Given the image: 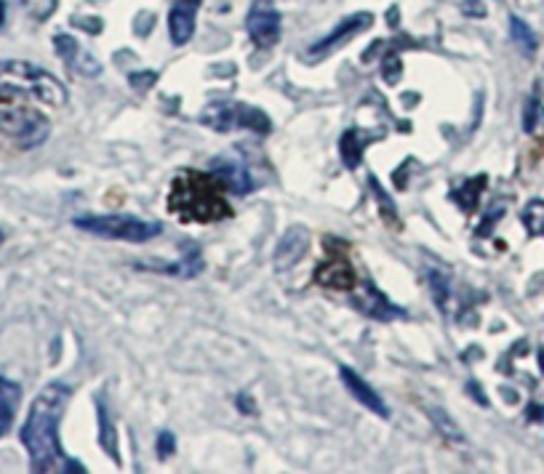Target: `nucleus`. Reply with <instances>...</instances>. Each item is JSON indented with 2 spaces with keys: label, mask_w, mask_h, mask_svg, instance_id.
<instances>
[{
  "label": "nucleus",
  "mask_w": 544,
  "mask_h": 474,
  "mask_svg": "<svg viewBox=\"0 0 544 474\" xmlns=\"http://www.w3.org/2000/svg\"><path fill=\"white\" fill-rule=\"evenodd\" d=\"M368 184H371V190H374L376 203H382L384 219H387V222H390V224H398V216H395V203H392V200L387 198V192H384L382 184L376 182V176H368Z\"/></svg>",
  "instance_id": "6ab92c4d"
},
{
  "label": "nucleus",
  "mask_w": 544,
  "mask_h": 474,
  "mask_svg": "<svg viewBox=\"0 0 544 474\" xmlns=\"http://www.w3.org/2000/svg\"><path fill=\"white\" fill-rule=\"evenodd\" d=\"M158 456L160 459H163V456H168V453H174V435H160V440H158Z\"/></svg>",
  "instance_id": "412c9836"
},
{
  "label": "nucleus",
  "mask_w": 544,
  "mask_h": 474,
  "mask_svg": "<svg viewBox=\"0 0 544 474\" xmlns=\"http://www.w3.org/2000/svg\"><path fill=\"white\" fill-rule=\"evenodd\" d=\"M358 307L363 309L368 317H376V320H379V317L387 320V317L403 315V312H398V309L392 307L390 301L382 296V291H376L371 283H366V293H358Z\"/></svg>",
  "instance_id": "2eb2a0df"
},
{
  "label": "nucleus",
  "mask_w": 544,
  "mask_h": 474,
  "mask_svg": "<svg viewBox=\"0 0 544 474\" xmlns=\"http://www.w3.org/2000/svg\"><path fill=\"white\" fill-rule=\"evenodd\" d=\"M211 174L224 190L235 192V195H246L251 190V176H248L246 166L232 158H216L211 166Z\"/></svg>",
  "instance_id": "1a4fd4ad"
},
{
  "label": "nucleus",
  "mask_w": 544,
  "mask_h": 474,
  "mask_svg": "<svg viewBox=\"0 0 544 474\" xmlns=\"http://www.w3.org/2000/svg\"><path fill=\"white\" fill-rule=\"evenodd\" d=\"M315 277H318V283L323 288H334V291H352L355 283H358V277H355L352 267L344 259H334L323 264Z\"/></svg>",
  "instance_id": "9b49d317"
},
{
  "label": "nucleus",
  "mask_w": 544,
  "mask_h": 474,
  "mask_svg": "<svg viewBox=\"0 0 544 474\" xmlns=\"http://www.w3.org/2000/svg\"><path fill=\"white\" fill-rule=\"evenodd\" d=\"M152 83H155V72H136V75H131V86L139 88V91L152 88Z\"/></svg>",
  "instance_id": "aec40b11"
},
{
  "label": "nucleus",
  "mask_w": 544,
  "mask_h": 474,
  "mask_svg": "<svg viewBox=\"0 0 544 474\" xmlns=\"http://www.w3.org/2000/svg\"><path fill=\"white\" fill-rule=\"evenodd\" d=\"M0 94H27L54 107L67 102V88L51 72L24 59H0Z\"/></svg>",
  "instance_id": "7ed1b4c3"
},
{
  "label": "nucleus",
  "mask_w": 544,
  "mask_h": 474,
  "mask_svg": "<svg viewBox=\"0 0 544 474\" xmlns=\"http://www.w3.org/2000/svg\"><path fill=\"white\" fill-rule=\"evenodd\" d=\"M430 419H432V424L438 427L440 435L446 437V440H451V443H464L462 432H459V427H456L454 421H451V416H448V413H443L440 408H430Z\"/></svg>",
  "instance_id": "a211bd4d"
},
{
  "label": "nucleus",
  "mask_w": 544,
  "mask_h": 474,
  "mask_svg": "<svg viewBox=\"0 0 544 474\" xmlns=\"http://www.w3.org/2000/svg\"><path fill=\"white\" fill-rule=\"evenodd\" d=\"M0 134L8 136L22 150H35L51 134V123L43 112L32 107H8L0 110Z\"/></svg>",
  "instance_id": "39448f33"
},
{
  "label": "nucleus",
  "mask_w": 544,
  "mask_h": 474,
  "mask_svg": "<svg viewBox=\"0 0 544 474\" xmlns=\"http://www.w3.org/2000/svg\"><path fill=\"white\" fill-rule=\"evenodd\" d=\"M168 206L176 216L190 222H216L230 216V208L224 203L219 187L208 176L195 174V171L176 179L174 190L168 195Z\"/></svg>",
  "instance_id": "f03ea898"
},
{
  "label": "nucleus",
  "mask_w": 544,
  "mask_h": 474,
  "mask_svg": "<svg viewBox=\"0 0 544 474\" xmlns=\"http://www.w3.org/2000/svg\"><path fill=\"white\" fill-rule=\"evenodd\" d=\"M368 24H371V16L368 14H355L352 19H344V22L339 24V30L328 32L326 38L310 48V54H326V51H331L334 46L344 43V40L350 38V35H355V32H360V30H366Z\"/></svg>",
  "instance_id": "ddd939ff"
},
{
  "label": "nucleus",
  "mask_w": 544,
  "mask_h": 474,
  "mask_svg": "<svg viewBox=\"0 0 544 474\" xmlns=\"http://www.w3.org/2000/svg\"><path fill=\"white\" fill-rule=\"evenodd\" d=\"M248 35L256 46H272L280 38V16L275 8H267L264 3H256L248 14Z\"/></svg>",
  "instance_id": "0eeeda50"
},
{
  "label": "nucleus",
  "mask_w": 544,
  "mask_h": 474,
  "mask_svg": "<svg viewBox=\"0 0 544 474\" xmlns=\"http://www.w3.org/2000/svg\"><path fill=\"white\" fill-rule=\"evenodd\" d=\"M307 243H310V237H307V232H304L302 227H296V230L288 232V235L280 240L278 253H275V264H278V269L294 267L296 261L302 259V253L307 251Z\"/></svg>",
  "instance_id": "4468645a"
},
{
  "label": "nucleus",
  "mask_w": 544,
  "mask_h": 474,
  "mask_svg": "<svg viewBox=\"0 0 544 474\" xmlns=\"http://www.w3.org/2000/svg\"><path fill=\"white\" fill-rule=\"evenodd\" d=\"M536 99H528V107H526V131H534L536 126Z\"/></svg>",
  "instance_id": "4be33fe9"
},
{
  "label": "nucleus",
  "mask_w": 544,
  "mask_h": 474,
  "mask_svg": "<svg viewBox=\"0 0 544 474\" xmlns=\"http://www.w3.org/2000/svg\"><path fill=\"white\" fill-rule=\"evenodd\" d=\"M195 11H198V0H182L171 8L168 14V32L176 46H184L195 32Z\"/></svg>",
  "instance_id": "9d476101"
},
{
  "label": "nucleus",
  "mask_w": 544,
  "mask_h": 474,
  "mask_svg": "<svg viewBox=\"0 0 544 474\" xmlns=\"http://www.w3.org/2000/svg\"><path fill=\"white\" fill-rule=\"evenodd\" d=\"M339 376H342L344 387L350 389V395L355 397L360 405H366L368 411L376 413V416H382V419L390 416V411H387V405H384V400L379 397V392H376V389L363 379V376H358V373L352 371V368H347V365L339 368Z\"/></svg>",
  "instance_id": "6e6552de"
},
{
  "label": "nucleus",
  "mask_w": 544,
  "mask_h": 474,
  "mask_svg": "<svg viewBox=\"0 0 544 474\" xmlns=\"http://www.w3.org/2000/svg\"><path fill=\"white\" fill-rule=\"evenodd\" d=\"M510 32H512V40H515V46H518L523 54H534L536 51L534 30H531V27H528L523 19H518V16H510Z\"/></svg>",
  "instance_id": "dca6fc26"
},
{
  "label": "nucleus",
  "mask_w": 544,
  "mask_h": 474,
  "mask_svg": "<svg viewBox=\"0 0 544 474\" xmlns=\"http://www.w3.org/2000/svg\"><path fill=\"white\" fill-rule=\"evenodd\" d=\"M206 126L219 128V131H227V128L243 126L254 128L256 134H267L270 131V120L267 115L259 110H251V107H243V104H216L206 112Z\"/></svg>",
  "instance_id": "423d86ee"
},
{
  "label": "nucleus",
  "mask_w": 544,
  "mask_h": 474,
  "mask_svg": "<svg viewBox=\"0 0 544 474\" xmlns=\"http://www.w3.org/2000/svg\"><path fill=\"white\" fill-rule=\"evenodd\" d=\"M3 240H6V235H3V230H0V243H3Z\"/></svg>",
  "instance_id": "b1692460"
},
{
  "label": "nucleus",
  "mask_w": 544,
  "mask_h": 474,
  "mask_svg": "<svg viewBox=\"0 0 544 474\" xmlns=\"http://www.w3.org/2000/svg\"><path fill=\"white\" fill-rule=\"evenodd\" d=\"M19 403H22V387L16 381L0 376V437H6L14 427Z\"/></svg>",
  "instance_id": "f8f14e48"
},
{
  "label": "nucleus",
  "mask_w": 544,
  "mask_h": 474,
  "mask_svg": "<svg viewBox=\"0 0 544 474\" xmlns=\"http://www.w3.org/2000/svg\"><path fill=\"white\" fill-rule=\"evenodd\" d=\"M520 219H523V224H526V230L531 235H544V200H531L523 208Z\"/></svg>",
  "instance_id": "f3484780"
},
{
  "label": "nucleus",
  "mask_w": 544,
  "mask_h": 474,
  "mask_svg": "<svg viewBox=\"0 0 544 474\" xmlns=\"http://www.w3.org/2000/svg\"><path fill=\"white\" fill-rule=\"evenodd\" d=\"M75 227L91 235L110 237V240H126V243H147L160 235L158 222H144L134 216H78Z\"/></svg>",
  "instance_id": "20e7f679"
},
{
  "label": "nucleus",
  "mask_w": 544,
  "mask_h": 474,
  "mask_svg": "<svg viewBox=\"0 0 544 474\" xmlns=\"http://www.w3.org/2000/svg\"><path fill=\"white\" fill-rule=\"evenodd\" d=\"M6 22V3H3V0H0V24Z\"/></svg>",
  "instance_id": "5701e85b"
},
{
  "label": "nucleus",
  "mask_w": 544,
  "mask_h": 474,
  "mask_svg": "<svg viewBox=\"0 0 544 474\" xmlns=\"http://www.w3.org/2000/svg\"><path fill=\"white\" fill-rule=\"evenodd\" d=\"M70 403V389L64 384H48L30 408L22 427V443L30 453L35 472H83L78 461H70L59 445V419Z\"/></svg>",
  "instance_id": "f257e3e1"
}]
</instances>
